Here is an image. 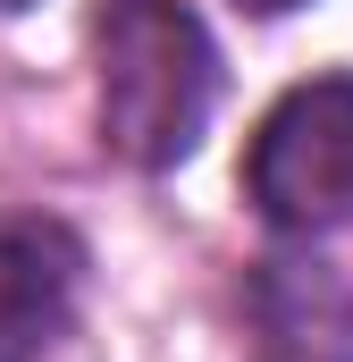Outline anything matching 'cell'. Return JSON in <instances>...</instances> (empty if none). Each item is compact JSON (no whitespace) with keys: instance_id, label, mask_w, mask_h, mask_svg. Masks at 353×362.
Masks as SVG:
<instances>
[{"instance_id":"277c9868","label":"cell","mask_w":353,"mask_h":362,"mask_svg":"<svg viewBox=\"0 0 353 362\" xmlns=\"http://www.w3.org/2000/svg\"><path fill=\"white\" fill-rule=\"evenodd\" d=\"M244 312H253L261 362H353V295L320 262L269 253L244 278Z\"/></svg>"},{"instance_id":"7a4b0ae2","label":"cell","mask_w":353,"mask_h":362,"mask_svg":"<svg viewBox=\"0 0 353 362\" xmlns=\"http://www.w3.org/2000/svg\"><path fill=\"white\" fill-rule=\"evenodd\" d=\"M244 194L286 236L345 228L353 219V76H311L253 127Z\"/></svg>"},{"instance_id":"5b68a950","label":"cell","mask_w":353,"mask_h":362,"mask_svg":"<svg viewBox=\"0 0 353 362\" xmlns=\"http://www.w3.org/2000/svg\"><path fill=\"white\" fill-rule=\"evenodd\" d=\"M236 8H253V17H286V8H303V0H236Z\"/></svg>"},{"instance_id":"8992f818","label":"cell","mask_w":353,"mask_h":362,"mask_svg":"<svg viewBox=\"0 0 353 362\" xmlns=\"http://www.w3.org/2000/svg\"><path fill=\"white\" fill-rule=\"evenodd\" d=\"M17 8H34V0H0V17H17Z\"/></svg>"},{"instance_id":"6da1fadb","label":"cell","mask_w":353,"mask_h":362,"mask_svg":"<svg viewBox=\"0 0 353 362\" xmlns=\"http://www.w3.org/2000/svg\"><path fill=\"white\" fill-rule=\"evenodd\" d=\"M101 144L126 169H176L219 101V51L185 0H109L101 25Z\"/></svg>"},{"instance_id":"3957f363","label":"cell","mask_w":353,"mask_h":362,"mask_svg":"<svg viewBox=\"0 0 353 362\" xmlns=\"http://www.w3.org/2000/svg\"><path fill=\"white\" fill-rule=\"evenodd\" d=\"M85 295V236L42 211H0V362H42Z\"/></svg>"}]
</instances>
